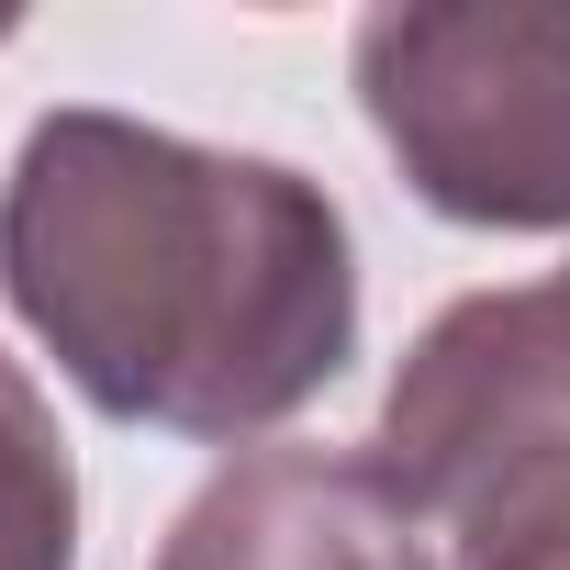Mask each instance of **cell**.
<instances>
[{
    "label": "cell",
    "mask_w": 570,
    "mask_h": 570,
    "mask_svg": "<svg viewBox=\"0 0 570 570\" xmlns=\"http://www.w3.org/2000/svg\"><path fill=\"white\" fill-rule=\"evenodd\" d=\"M0 292L112 425L246 448L358 358V246L292 157L68 101L0 179Z\"/></svg>",
    "instance_id": "obj_1"
},
{
    "label": "cell",
    "mask_w": 570,
    "mask_h": 570,
    "mask_svg": "<svg viewBox=\"0 0 570 570\" xmlns=\"http://www.w3.org/2000/svg\"><path fill=\"white\" fill-rule=\"evenodd\" d=\"M370 448L425 503L436 570H570V268L448 303Z\"/></svg>",
    "instance_id": "obj_2"
},
{
    "label": "cell",
    "mask_w": 570,
    "mask_h": 570,
    "mask_svg": "<svg viewBox=\"0 0 570 570\" xmlns=\"http://www.w3.org/2000/svg\"><path fill=\"white\" fill-rule=\"evenodd\" d=\"M347 79L425 213L470 235H570V0H392Z\"/></svg>",
    "instance_id": "obj_3"
},
{
    "label": "cell",
    "mask_w": 570,
    "mask_h": 570,
    "mask_svg": "<svg viewBox=\"0 0 570 570\" xmlns=\"http://www.w3.org/2000/svg\"><path fill=\"white\" fill-rule=\"evenodd\" d=\"M157 570H436V525L381 448H246L179 503Z\"/></svg>",
    "instance_id": "obj_4"
},
{
    "label": "cell",
    "mask_w": 570,
    "mask_h": 570,
    "mask_svg": "<svg viewBox=\"0 0 570 570\" xmlns=\"http://www.w3.org/2000/svg\"><path fill=\"white\" fill-rule=\"evenodd\" d=\"M0 570H79V459L23 358H0Z\"/></svg>",
    "instance_id": "obj_5"
}]
</instances>
